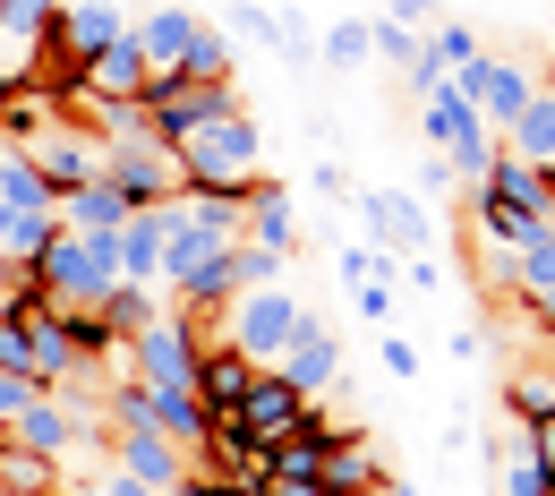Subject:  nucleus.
I'll list each match as a JSON object with an SVG mask.
<instances>
[{"label":"nucleus","instance_id":"nucleus-1","mask_svg":"<svg viewBox=\"0 0 555 496\" xmlns=\"http://www.w3.org/2000/svg\"><path fill=\"white\" fill-rule=\"evenodd\" d=\"M171 171H180V198H248L266 180V138L240 103H222L214 120H197L171 145Z\"/></svg>","mask_w":555,"mask_h":496},{"label":"nucleus","instance_id":"nucleus-2","mask_svg":"<svg viewBox=\"0 0 555 496\" xmlns=\"http://www.w3.org/2000/svg\"><path fill=\"white\" fill-rule=\"evenodd\" d=\"M418 112H427V138H436V154H444V171L479 180L487 154H495V129L462 103V86H453V77H444V86H427V94H418Z\"/></svg>","mask_w":555,"mask_h":496},{"label":"nucleus","instance_id":"nucleus-3","mask_svg":"<svg viewBox=\"0 0 555 496\" xmlns=\"http://www.w3.org/2000/svg\"><path fill=\"white\" fill-rule=\"evenodd\" d=\"M197 326L189 317H154L138 343H129V377H138L145 394H197Z\"/></svg>","mask_w":555,"mask_h":496},{"label":"nucleus","instance_id":"nucleus-4","mask_svg":"<svg viewBox=\"0 0 555 496\" xmlns=\"http://www.w3.org/2000/svg\"><path fill=\"white\" fill-rule=\"evenodd\" d=\"M222 317H231V334H222L231 352H248L257 368H274L282 343L299 334V317H308V308H299V300H291L282 283H266V291H240V300H231Z\"/></svg>","mask_w":555,"mask_h":496},{"label":"nucleus","instance_id":"nucleus-5","mask_svg":"<svg viewBox=\"0 0 555 496\" xmlns=\"http://www.w3.org/2000/svg\"><path fill=\"white\" fill-rule=\"evenodd\" d=\"M17 154L43 171V189H52V198H69V189H86V180H103V138H94V129H77V120L35 129Z\"/></svg>","mask_w":555,"mask_h":496},{"label":"nucleus","instance_id":"nucleus-6","mask_svg":"<svg viewBox=\"0 0 555 496\" xmlns=\"http://www.w3.org/2000/svg\"><path fill=\"white\" fill-rule=\"evenodd\" d=\"M103 180L129 198V214H138V206H163V198H180L171 145H154V138H103Z\"/></svg>","mask_w":555,"mask_h":496},{"label":"nucleus","instance_id":"nucleus-7","mask_svg":"<svg viewBox=\"0 0 555 496\" xmlns=\"http://www.w3.org/2000/svg\"><path fill=\"white\" fill-rule=\"evenodd\" d=\"M120 35H129L120 0H61V9H52V26H43V43H52L61 61H77V69H86L103 43H120Z\"/></svg>","mask_w":555,"mask_h":496},{"label":"nucleus","instance_id":"nucleus-8","mask_svg":"<svg viewBox=\"0 0 555 496\" xmlns=\"http://www.w3.org/2000/svg\"><path fill=\"white\" fill-rule=\"evenodd\" d=\"M453 86H462V103L479 112L495 138H504V120L530 103V69H521V61H495V52H479L470 69H453Z\"/></svg>","mask_w":555,"mask_h":496},{"label":"nucleus","instance_id":"nucleus-9","mask_svg":"<svg viewBox=\"0 0 555 496\" xmlns=\"http://www.w3.org/2000/svg\"><path fill=\"white\" fill-rule=\"evenodd\" d=\"M308 411H317V403H308L291 377H274V368H257V385L240 394V428H248V445H282V436H299Z\"/></svg>","mask_w":555,"mask_h":496},{"label":"nucleus","instance_id":"nucleus-10","mask_svg":"<svg viewBox=\"0 0 555 496\" xmlns=\"http://www.w3.org/2000/svg\"><path fill=\"white\" fill-rule=\"evenodd\" d=\"M9 445H26V454H43V462H69L77 445H86V420L69 411V394H35L17 420L0 428Z\"/></svg>","mask_w":555,"mask_h":496},{"label":"nucleus","instance_id":"nucleus-11","mask_svg":"<svg viewBox=\"0 0 555 496\" xmlns=\"http://www.w3.org/2000/svg\"><path fill=\"white\" fill-rule=\"evenodd\" d=\"M359 222H367V240H376L385 257L427 249V206H418V198H402V189H359Z\"/></svg>","mask_w":555,"mask_h":496},{"label":"nucleus","instance_id":"nucleus-12","mask_svg":"<svg viewBox=\"0 0 555 496\" xmlns=\"http://www.w3.org/2000/svg\"><path fill=\"white\" fill-rule=\"evenodd\" d=\"M274 377H291L308 403L343 377V343H334V326H317V317H299V334L282 343V359H274Z\"/></svg>","mask_w":555,"mask_h":496},{"label":"nucleus","instance_id":"nucleus-13","mask_svg":"<svg viewBox=\"0 0 555 496\" xmlns=\"http://www.w3.org/2000/svg\"><path fill=\"white\" fill-rule=\"evenodd\" d=\"M385 480H393V471L376 462L367 428H343V436L325 445V462H317V488H325V496H376Z\"/></svg>","mask_w":555,"mask_h":496},{"label":"nucleus","instance_id":"nucleus-14","mask_svg":"<svg viewBox=\"0 0 555 496\" xmlns=\"http://www.w3.org/2000/svg\"><path fill=\"white\" fill-rule=\"evenodd\" d=\"M112 454H120L112 471H129V480H145V488H163V496L180 488V471H189V454L163 428H112Z\"/></svg>","mask_w":555,"mask_h":496},{"label":"nucleus","instance_id":"nucleus-15","mask_svg":"<svg viewBox=\"0 0 555 496\" xmlns=\"http://www.w3.org/2000/svg\"><path fill=\"white\" fill-rule=\"evenodd\" d=\"M495 145L521 154L530 171H547V180H555V86H530V103L504 120V138H495Z\"/></svg>","mask_w":555,"mask_h":496},{"label":"nucleus","instance_id":"nucleus-16","mask_svg":"<svg viewBox=\"0 0 555 496\" xmlns=\"http://www.w3.org/2000/svg\"><path fill=\"white\" fill-rule=\"evenodd\" d=\"M163 240H171V198L120 222V283H163Z\"/></svg>","mask_w":555,"mask_h":496},{"label":"nucleus","instance_id":"nucleus-17","mask_svg":"<svg viewBox=\"0 0 555 496\" xmlns=\"http://www.w3.org/2000/svg\"><path fill=\"white\" fill-rule=\"evenodd\" d=\"M240 240H257V249H274V257L299 249V222H291V189H282V180H257V189L240 198Z\"/></svg>","mask_w":555,"mask_h":496},{"label":"nucleus","instance_id":"nucleus-18","mask_svg":"<svg viewBox=\"0 0 555 496\" xmlns=\"http://www.w3.org/2000/svg\"><path fill=\"white\" fill-rule=\"evenodd\" d=\"M197 26H206V17H189V9H145L138 26H129L145 77H171V69H180V52H189V35H197Z\"/></svg>","mask_w":555,"mask_h":496},{"label":"nucleus","instance_id":"nucleus-19","mask_svg":"<svg viewBox=\"0 0 555 496\" xmlns=\"http://www.w3.org/2000/svg\"><path fill=\"white\" fill-rule=\"evenodd\" d=\"M145 61H138V43L120 35V43H103L94 61H86V103H145Z\"/></svg>","mask_w":555,"mask_h":496},{"label":"nucleus","instance_id":"nucleus-20","mask_svg":"<svg viewBox=\"0 0 555 496\" xmlns=\"http://www.w3.org/2000/svg\"><path fill=\"white\" fill-rule=\"evenodd\" d=\"M479 189H487V198H504V206H521V214H555V180H547V171H530L521 154H504V145L487 154Z\"/></svg>","mask_w":555,"mask_h":496},{"label":"nucleus","instance_id":"nucleus-21","mask_svg":"<svg viewBox=\"0 0 555 496\" xmlns=\"http://www.w3.org/2000/svg\"><path fill=\"white\" fill-rule=\"evenodd\" d=\"M248 385H257V359L248 352H231V343H206V352H197V403H206V411H231Z\"/></svg>","mask_w":555,"mask_h":496},{"label":"nucleus","instance_id":"nucleus-22","mask_svg":"<svg viewBox=\"0 0 555 496\" xmlns=\"http://www.w3.org/2000/svg\"><path fill=\"white\" fill-rule=\"evenodd\" d=\"M120 222H129V198L112 180H86L61 198V231H120Z\"/></svg>","mask_w":555,"mask_h":496},{"label":"nucleus","instance_id":"nucleus-23","mask_svg":"<svg viewBox=\"0 0 555 496\" xmlns=\"http://www.w3.org/2000/svg\"><path fill=\"white\" fill-rule=\"evenodd\" d=\"M0 496H69V480H61V462H43V454L0 436Z\"/></svg>","mask_w":555,"mask_h":496},{"label":"nucleus","instance_id":"nucleus-24","mask_svg":"<svg viewBox=\"0 0 555 496\" xmlns=\"http://www.w3.org/2000/svg\"><path fill=\"white\" fill-rule=\"evenodd\" d=\"M547 214H521V206H504V198H470V231H479V249H521L530 231H539Z\"/></svg>","mask_w":555,"mask_h":496},{"label":"nucleus","instance_id":"nucleus-25","mask_svg":"<svg viewBox=\"0 0 555 496\" xmlns=\"http://www.w3.org/2000/svg\"><path fill=\"white\" fill-rule=\"evenodd\" d=\"M154 291H163V283H112V291H103V300H94V308H103V326H112L120 343H138L145 326L163 317V308H154Z\"/></svg>","mask_w":555,"mask_h":496},{"label":"nucleus","instance_id":"nucleus-26","mask_svg":"<svg viewBox=\"0 0 555 496\" xmlns=\"http://www.w3.org/2000/svg\"><path fill=\"white\" fill-rule=\"evenodd\" d=\"M171 77H189V86H231V35H222V26H197Z\"/></svg>","mask_w":555,"mask_h":496},{"label":"nucleus","instance_id":"nucleus-27","mask_svg":"<svg viewBox=\"0 0 555 496\" xmlns=\"http://www.w3.org/2000/svg\"><path fill=\"white\" fill-rule=\"evenodd\" d=\"M145 420L163 428L180 454H197V436H206V403H197V394H145Z\"/></svg>","mask_w":555,"mask_h":496},{"label":"nucleus","instance_id":"nucleus-28","mask_svg":"<svg viewBox=\"0 0 555 496\" xmlns=\"http://www.w3.org/2000/svg\"><path fill=\"white\" fill-rule=\"evenodd\" d=\"M547 411H555V368H513L504 377V420L530 428V420H547Z\"/></svg>","mask_w":555,"mask_h":496},{"label":"nucleus","instance_id":"nucleus-29","mask_svg":"<svg viewBox=\"0 0 555 496\" xmlns=\"http://www.w3.org/2000/svg\"><path fill=\"white\" fill-rule=\"evenodd\" d=\"M495 496H547V471L530 462V445H521V428L504 436V462H495Z\"/></svg>","mask_w":555,"mask_h":496},{"label":"nucleus","instance_id":"nucleus-30","mask_svg":"<svg viewBox=\"0 0 555 496\" xmlns=\"http://www.w3.org/2000/svg\"><path fill=\"white\" fill-rule=\"evenodd\" d=\"M427 61H436L444 77L470 69V61H479V35H470V26H453V17H436V35H427Z\"/></svg>","mask_w":555,"mask_h":496},{"label":"nucleus","instance_id":"nucleus-31","mask_svg":"<svg viewBox=\"0 0 555 496\" xmlns=\"http://www.w3.org/2000/svg\"><path fill=\"white\" fill-rule=\"evenodd\" d=\"M367 52L393 61V69H411V61H418V35H411V26H393V17H376V26H367Z\"/></svg>","mask_w":555,"mask_h":496},{"label":"nucleus","instance_id":"nucleus-32","mask_svg":"<svg viewBox=\"0 0 555 496\" xmlns=\"http://www.w3.org/2000/svg\"><path fill=\"white\" fill-rule=\"evenodd\" d=\"M325 61H334V69H359V61H367V26H359V17L325 26Z\"/></svg>","mask_w":555,"mask_h":496},{"label":"nucleus","instance_id":"nucleus-33","mask_svg":"<svg viewBox=\"0 0 555 496\" xmlns=\"http://www.w3.org/2000/svg\"><path fill=\"white\" fill-rule=\"evenodd\" d=\"M52 9H61V0H0V26H9V35H43Z\"/></svg>","mask_w":555,"mask_h":496},{"label":"nucleus","instance_id":"nucleus-34","mask_svg":"<svg viewBox=\"0 0 555 496\" xmlns=\"http://www.w3.org/2000/svg\"><path fill=\"white\" fill-rule=\"evenodd\" d=\"M521 445H530V462L547 471V488H555V411H547V420H530V428H521Z\"/></svg>","mask_w":555,"mask_h":496},{"label":"nucleus","instance_id":"nucleus-35","mask_svg":"<svg viewBox=\"0 0 555 496\" xmlns=\"http://www.w3.org/2000/svg\"><path fill=\"white\" fill-rule=\"evenodd\" d=\"M35 394H43V385H26V377H17V368H0V428L17 420V411H26V403H35Z\"/></svg>","mask_w":555,"mask_h":496},{"label":"nucleus","instance_id":"nucleus-36","mask_svg":"<svg viewBox=\"0 0 555 496\" xmlns=\"http://www.w3.org/2000/svg\"><path fill=\"white\" fill-rule=\"evenodd\" d=\"M385 377H418V352H411V334H393V326H385Z\"/></svg>","mask_w":555,"mask_h":496},{"label":"nucleus","instance_id":"nucleus-37","mask_svg":"<svg viewBox=\"0 0 555 496\" xmlns=\"http://www.w3.org/2000/svg\"><path fill=\"white\" fill-rule=\"evenodd\" d=\"M359 317H376V326L393 317V300H385V275H367V283H359Z\"/></svg>","mask_w":555,"mask_h":496},{"label":"nucleus","instance_id":"nucleus-38","mask_svg":"<svg viewBox=\"0 0 555 496\" xmlns=\"http://www.w3.org/2000/svg\"><path fill=\"white\" fill-rule=\"evenodd\" d=\"M393 26H411V35H418V26H436V0H393Z\"/></svg>","mask_w":555,"mask_h":496},{"label":"nucleus","instance_id":"nucleus-39","mask_svg":"<svg viewBox=\"0 0 555 496\" xmlns=\"http://www.w3.org/2000/svg\"><path fill=\"white\" fill-rule=\"evenodd\" d=\"M171 496H222V480H206V471L189 462V471H180V488H171Z\"/></svg>","mask_w":555,"mask_h":496},{"label":"nucleus","instance_id":"nucleus-40","mask_svg":"<svg viewBox=\"0 0 555 496\" xmlns=\"http://www.w3.org/2000/svg\"><path fill=\"white\" fill-rule=\"evenodd\" d=\"M547 496H555V488H547Z\"/></svg>","mask_w":555,"mask_h":496}]
</instances>
